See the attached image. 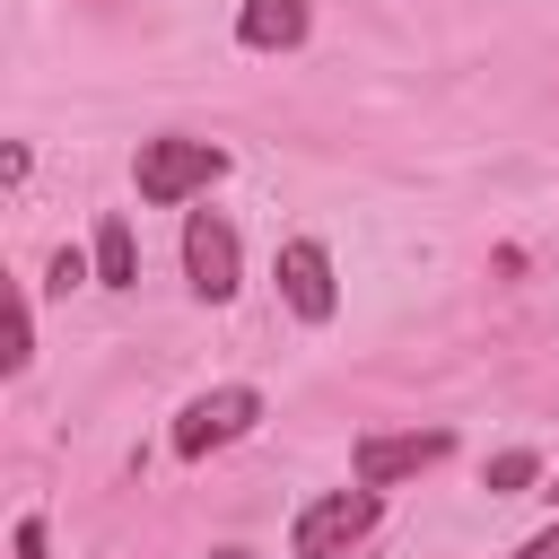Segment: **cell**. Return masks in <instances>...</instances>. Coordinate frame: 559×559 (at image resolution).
I'll return each instance as SVG.
<instances>
[{"label":"cell","mask_w":559,"mask_h":559,"mask_svg":"<svg viewBox=\"0 0 559 559\" xmlns=\"http://www.w3.org/2000/svg\"><path fill=\"white\" fill-rule=\"evenodd\" d=\"M218 175H227V148H218V140H192V131H157V140H140V157H131V183H140L148 210H183V201H201Z\"/></svg>","instance_id":"6da1fadb"},{"label":"cell","mask_w":559,"mask_h":559,"mask_svg":"<svg viewBox=\"0 0 559 559\" xmlns=\"http://www.w3.org/2000/svg\"><path fill=\"white\" fill-rule=\"evenodd\" d=\"M376 524H384V489H367V480L323 489V498L297 507V524H288V559H349Z\"/></svg>","instance_id":"7a4b0ae2"},{"label":"cell","mask_w":559,"mask_h":559,"mask_svg":"<svg viewBox=\"0 0 559 559\" xmlns=\"http://www.w3.org/2000/svg\"><path fill=\"white\" fill-rule=\"evenodd\" d=\"M262 428V393L253 384H210V393H192L183 411H175V463H210L218 445H236V437H253Z\"/></svg>","instance_id":"3957f363"},{"label":"cell","mask_w":559,"mask_h":559,"mask_svg":"<svg viewBox=\"0 0 559 559\" xmlns=\"http://www.w3.org/2000/svg\"><path fill=\"white\" fill-rule=\"evenodd\" d=\"M183 280H192L201 306H227L245 288V245H236V227L218 210H192L183 218Z\"/></svg>","instance_id":"277c9868"},{"label":"cell","mask_w":559,"mask_h":559,"mask_svg":"<svg viewBox=\"0 0 559 559\" xmlns=\"http://www.w3.org/2000/svg\"><path fill=\"white\" fill-rule=\"evenodd\" d=\"M271 280H280V297H288L297 323H332L341 314V271H332V245L323 236H288L280 262H271Z\"/></svg>","instance_id":"5b68a950"},{"label":"cell","mask_w":559,"mask_h":559,"mask_svg":"<svg viewBox=\"0 0 559 559\" xmlns=\"http://www.w3.org/2000/svg\"><path fill=\"white\" fill-rule=\"evenodd\" d=\"M454 454V428H402V437H358V454H349V480H367V489H393V480H411V472H437Z\"/></svg>","instance_id":"8992f818"},{"label":"cell","mask_w":559,"mask_h":559,"mask_svg":"<svg viewBox=\"0 0 559 559\" xmlns=\"http://www.w3.org/2000/svg\"><path fill=\"white\" fill-rule=\"evenodd\" d=\"M314 35V0H245L236 9V44L245 52H297Z\"/></svg>","instance_id":"52a82bcc"},{"label":"cell","mask_w":559,"mask_h":559,"mask_svg":"<svg viewBox=\"0 0 559 559\" xmlns=\"http://www.w3.org/2000/svg\"><path fill=\"white\" fill-rule=\"evenodd\" d=\"M96 288H131L140 280V245H131V218H96Z\"/></svg>","instance_id":"ba28073f"},{"label":"cell","mask_w":559,"mask_h":559,"mask_svg":"<svg viewBox=\"0 0 559 559\" xmlns=\"http://www.w3.org/2000/svg\"><path fill=\"white\" fill-rule=\"evenodd\" d=\"M533 480H542V454H533V445H507V454L489 463V489H533Z\"/></svg>","instance_id":"9c48e42d"},{"label":"cell","mask_w":559,"mask_h":559,"mask_svg":"<svg viewBox=\"0 0 559 559\" xmlns=\"http://www.w3.org/2000/svg\"><path fill=\"white\" fill-rule=\"evenodd\" d=\"M9 559H52V533H44V515H35V507L9 524Z\"/></svg>","instance_id":"30bf717a"},{"label":"cell","mask_w":559,"mask_h":559,"mask_svg":"<svg viewBox=\"0 0 559 559\" xmlns=\"http://www.w3.org/2000/svg\"><path fill=\"white\" fill-rule=\"evenodd\" d=\"M515 559H559V524H542L533 542H515Z\"/></svg>","instance_id":"8fae6325"},{"label":"cell","mask_w":559,"mask_h":559,"mask_svg":"<svg viewBox=\"0 0 559 559\" xmlns=\"http://www.w3.org/2000/svg\"><path fill=\"white\" fill-rule=\"evenodd\" d=\"M210 559H253V550H236V542H227V550H210Z\"/></svg>","instance_id":"7c38bea8"},{"label":"cell","mask_w":559,"mask_h":559,"mask_svg":"<svg viewBox=\"0 0 559 559\" xmlns=\"http://www.w3.org/2000/svg\"><path fill=\"white\" fill-rule=\"evenodd\" d=\"M550 498H559V480H550Z\"/></svg>","instance_id":"4fadbf2b"}]
</instances>
